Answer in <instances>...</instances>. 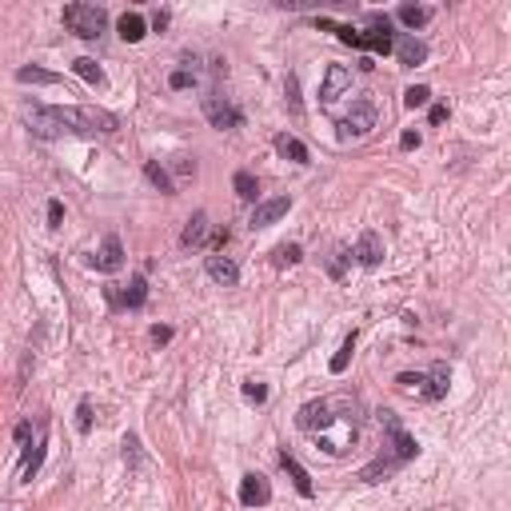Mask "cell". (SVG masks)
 <instances>
[{
  "mask_svg": "<svg viewBox=\"0 0 511 511\" xmlns=\"http://www.w3.org/2000/svg\"><path fill=\"white\" fill-rule=\"evenodd\" d=\"M60 220H64V204L48 200V228H60Z\"/></svg>",
  "mask_w": 511,
  "mask_h": 511,
  "instance_id": "obj_36",
  "label": "cell"
},
{
  "mask_svg": "<svg viewBox=\"0 0 511 511\" xmlns=\"http://www.w3.org/2000/svg\"><path fill=\"white\" fill-rule=\"evenodd\" d=\"M399 467H403V464H399L395 456H379L375 464H368L364 471H360V479H364V484H379L384 475H392V471H399Z\"/></svg>",
  "mask_w": 511,
  "mask_h": 511,
  "instance_id": "obj_21",
  "label": "cell"
},
{
  "mask_svg": "<svg viewBox=\"0 0 511 511\" xmlns=\"http://www.w3.org/2000/svg\"><path fill=\"white\" fill-rule=\"evenodd\" d=\"M244 399H252V403H264V399H268V388H264L260 379H244Z\"/></svg>",
  "mask_w": 511,
  "mask_h": 511,
  "instance_id": "obj_35",
  "label": "cell"
},
{
  "mask_svg": "<svg viewBox=\"0 0 511 511\" xmlns=\"http://www.w3.org/2000/svg\"><path fill=\"white\" fill-rule=\"evenodd\" d=\"M272 256H276V264H300V260H303L300 244H279Z\"/></svg>",
  "mask_w": 511,
  "mask_h": 511,
  "instance_id": "obj_33",
  "label": "cell"
},
{
  "mask_svg": "<svg viewBox=\"0 0 511 511\" xmlns=\"http://www.w3.org/2000/svg\"><path fill=\"white\" fill-rule=\"evenodd\" d=\"M172 168H176V176H196V160H188V156H180Z\"/></svg>",
  "mask_w": 511,
  "mask_h": 511,
  "instance_id": "obj_39",
  "label": "cell"
},
{
  "mask_svg": "<svg viewBox=\"0 0 511 511\" xmlns=\"http://www.w3.org/2000/svg\"><path fill=\"white\" fill-rule=\"evenodd\" d=\"M204 272H208V279H216L220 288H236V284H240V264H236L232 256L212 252L208 260H204Z\"/></svg>",
  "mask_w": 511,
  "mask_h": 511,
  "instance_id": "obj_9",
  "label": "cell"
},
{
  "mask_svg": "<svg viewBox=\"0 0 511 511\" xmlns=\"http://www.w3.org/2000/svg\"><path fill=\"white\" fill-rule=\"evenodd\" d=\"M120 40H128V45H136V40H144V32H148V21L140 16V12H124L120 16Z\"/></svg>",
  "mask_w": 511,
  "mask_h": 511,
  "instance_id": "obj_20",
  "label": "cell"
},
{
  "mask_svg": "<svg viewBox=\"0 0 511 511\" xmlns=\"http://www.w3.org/2000/svg\"><path fill=\"white\" fill-rule=\"evenodd\" d=\"M284 100H288V108H292V116H303V100H300V80L288 72V80H284Z\"/></svg>",
  "mask_w": 511,
  "mask_h": 511,
  "instance_id": "obj_27",
  "label": "cell"
},
{
  "mask_svg": "<svg viewBox=\"0 0 511 511\" xmlns=\"http://www.w3.org/2000/svg\"><path fill=\"white\" fill-rule=\"evenodd\" d=\"M427 100H432V88H427V84H412V88L403 92V104H408V108H423Z\"/></svg>",
  "mask_w": 511,
  "mask_h": 511,
  "instance_id": "obj_30",
  "label": "cell"
},
{
  "mask_svg": "<svg viewBox=\"0 0 511 511\" xmlns=\"http://www.w3.org/2000/svg\"><path fill=\"white\" fill-rule=\"evenodd\" d=\"M200 104H204V116H208L212 128H220V132H236V128H244V108H240L236 100H228L224 92L212 88Z\"/></svg>",
  "mask_w": 511,
  "mask_h": 511,
  "instance_id": "obj_4",
  "label": "cell"
},
{
  "mask_svg": "<svg viewBox=\"0 0 511 511\" xmlns=\"http://www.w3.org/2000/svg\"><path fill=\"white\" fill-rule=\"evenodd\" d=\"M443 120H447V104H436L432 108V124H443Z\"/></svg>",
  "mask_w": 511,
  "mask_h": 511,
  "instance_id": "obj_43",
  "label": "cell"
},
{
  "mask_svg": "<svg viewBox=\"0 0 511 511\" xmlns=\"http://www.w3.org/2000/svg\"><path fill=\"white\" fill-rule=\"evenodd\" d=\"M28 132L40 140H56V136H112L120 132V116L104 112V108H48V104H32L24 112Z\"/></svg>",
  "mask_w": 511,
  "mask_h": 511,
  "instance_id": "obj_1",
  "label": "cell"
},
{
  "mask_svg": "<svg viewBox=\"0 0 511 511\" xmlns=\"http://www.w3.org/2000/svg\"><path fill=\"white\" fill-rule=\"evenodd\" d=\"M336 403H340V399H312V403H303L300 412H296L300 432H308V436H324V432H332L336 419H340V416H332Z\"/></svg>",
  "mask_w": 511,
  "mask_h": 511,
  "instance_id": "obj_5",
  "label": "cell"
},
{
  "mask_svg": "<svg viewBox=\"0 0 511 511\" xmlns=\"http://www.w3.org/2000/svg\"><path fill=\"white\" fill-rule=\"evenodd\" d=\"M124 460H128V467H132V471L144 464V451H140V436H124Z\"/></svg>",
  "mask_w": 511,
  "mask_h": 511,
  "instance_id": "obj_31",
  "label": "cell"
},
{
  "mask_svg": "<svg viewBox=\"0 0 511 511\" xmlns=\"http://www.w3.org/2000/svg\"><path fill=\"white\" fill-rule=\"evenodd\" d=\"M375 120H379V108H375L368 96H360V100L351 104L348 116L336 120V132H340V140H364V136H372Z\"/></svg>",
  "mask_w": 511,
  "mask_h": 511,
  "instance_id": "obj_3",
  "label": "cell"
},
{
  "mask_svg": "<svg viewBox=\"0 0 511 511\" xmlns=\"http://www.w3.org/2000/svg\"><path fill=\"white\" fill-rule=\"evenodd\" d=\"M288 208H292V196H276V200H260L252 208V228H272L276 220H284L288 216Z\"/></svg>",
  "mask_w": 511,
  "mask_h": 511,
  "instance_id": "obj_10",
  "label": "cell"
},
{
  "mask_svg": "<svg viewBox=\"0 0 511 511\" xmlns=\"http://www.w3.org/2000/svg\"><path fill=\"white\" fill-rule=\"evenodd\" d=\"M232 188L240 200H248V204H260V180H256L252 172H236L232 176Z\"/></svg>",
  "mask_w": 511,
  "mask_h": 511,
  "instance_id": "obj_25",
  "label": "cell"
},
{
  "mask_svg": "<svg viewBox=\"0 0 511 511\" xmlns=\"http://www.w3.org/2000/svg\"><path fill=\"white\" fill-rule=\"evenodd\" d=\"M240 503H244V508H264V503H272V484H268V475L248 471V475L240 479Z\"/></svg>",
  "mask_w": 511,
  "mask_h": 511,
  "instance_id": "obj_8",
  "label": "cell"
},
{
  "mask_svg": "<svg viewBox=\"0 0 511 511\" xmlns=\"http://www.w3.org/2000/svg\"><path fill=\"white\" fill-rule=\"evenodd\" d=\"M399 148H419V132H403V136H399Z\"/></svg>",
  "mask_w": 511,
  "mask_h": 511,
  "instance_id": "obj_41",
  "label": "cell"
},
{
  "mask_svg": "<svg viewBox=\"0 0 511 511\" xmlns=\"http://www.w3.org/2000/svg\"><path fill=\"white\" fill-rule=\"evenodd\" d=\"M104 296H108V303H112V308H120V284H108V288H104Z\"/></svg>",
  "mask_w": 511,
  "mask_h": 511,
  "instance_id": "obj_42",
  "label": "cell"
},
{
  "mask_svg": "<svg viewBox=\"0 0 511 511\" xmlns=\"http://www.w3.org/2000/svg\"><path fill=\"white\" fill-rule=\"evenodd\" d=\"M395 388H399V392H419L423 395V372H399L395 375Z\"/></svg>",
  "mask_w": 511,
  "mask_h": 511,
  "instance_id": "obj_29",
  "label": "cell"
},
{
  "mask_svg": "<svg viewBox=\"0 0 511 511\" xmlns=\"http://www.w3.org/2000/svg\"><path fill=\"white\" fill-rule=\"evenodd\" d=\"M204 240H208V212H192L180 232V248H200Z\"/></svg>",
  "mask_w": 511,
  "mask_h": 511,
  "instance_id": "obj_15",
  "label": "cell"
},
{
  "mask_svg": "<svg viewBox=\"0 0 511 511\" xmlns=\"http://www.w3.org/2000/svg\"><path fill=\"white\" fill-rule=\"evenodd\" d=\"M348 264H351V252H348V248H340V252H336V260H327V276H336V279H340Z\"/></svg>",
  "mask_w": 511,
  "mask_h": 511,
  "instance_id": "obj_34",
  "label": "cell"
},
{
  "mask_svg": "<svg viewBox=\"0 0 511 511\" xmlns=\"http://www.w3.org/2000/svg\"><path fill=\"white\" fill-rule=\"evenodd\" d=\"M152 28H156V32H164V28H168V12H164V8L152 16Z\"/></svg>",
  "mask_w": 511,
  "mask_h": 511,
  "instance_id": "obj_44",
  "label": "cell"
},
{
  "mask_svg": "<svg viewBox=\"0 0 511 511\" xmlns=\"http://www.w3.org/2000/svg\"><path fill=\"white\" fill-rule=\"evenodd\" d=\"M72 72H76L80 80H88L92 88H100V84H104V68L96 64L92 56H76V60H72Z\"/></svg>",
  "mask_w": 511,
  "mask_h": 511,
  "instance_id": "obj_23",
  "label": "cell"
},
{
  "mask_svg": "<svg viewBox=\"0 0 511 511\" xmlns=\"http://www.w3.org/2000/svg\"><path fill=\"white\" fill-rule=\"evenodd\" d=\"M16 80H21V84H60L64 76H60V72H48V68H36V64H24V68H16Z\"/></svg>",
  "mask_w": 511,
  "mask_h": 511,
  "instance_id": "obj_24",
  "label": "cell"
},
{
  "mask_svg": "<svg viewBox=\"0 0 511 511\" xmlns=\"http://www.w3.org/2000/svg\"><path fill=\"white\" fill-rule=\"evenodd\" d=\"M12 436H16V443H21V451H28V436H32V423H28V419H21Z\"/></svg>",
  "mask_w": 511,
  "mask_h": 511,
  "instance_id": "obj_37",
  "label": "cell"
},
{
  "mask_svg": "<svg viewBox=\"0 0 511 511\" xmlns=\"http://www.w3.org/2000/svg\"><path fill=\"white\" fill-rule=\"evenodd\" d=\"M348 88H351V68L348 64H327L324 84H320V104H336Z\"/></svg>",
  "mask_w": 511,
  "mask_h": 511,
  "instance_id": "obj_7",
  "label": "cell"
},
{
  "mask_svg": "<svg viewBox=\"0 0 511 511\" xmlns=\"http://www.w3.org/2000/svg\"><path fill=\"white\" fill-rule=\"evenodd\" d=\"M432 12H436V8H427V4H403L395 16H399V24H403V28H412V32H416V28H423V24L432 21Z\"/></svg>",
  "mask_w": 511,
  "mask_h": 511,
  "instance_id": "obj_22",
  "label": "cell"
},
{
  "mask_svg": "<svg viewBox=\"0 0 511 511\" xmlns=\"http://www.w3.org/2000/svg\"><path fill=\"white\" fill-rule=\"evenodd\" d=\"M392 48H395V60H399L403 68H416V64H423V60H427V45H423V40H416V36H399Z\"/></svg>",
  "mask_w": 511,
  "mask_h": 511,
  "instance_id": "obj_14",
  "label": "cell"
},
{
  "mask_svg": "<svg viewBox=\"0 0 511 511\" xmlns=\"http://www.w3.org/2000/svg\"><path fill=\"white\" fill-rule=\"evenodd\" d=\"M356 264H364V268H379L384 264V240H379V232H360V240H356Z\"/></svg>",
  "mask_w": 511,
  "mask_h": 511,
  "instance_id": "obj_11",
  "label": "cell"
},
{
  "mask_svg": "<svg viewBox=\"0 0 511 511\" xmlns=\"http://www.w3.org/2000/svg\"><path fill=\"white\" fill-rule=\"evenodd\" d=\"M76 432H80V436L92 432V403H88V399H80V408H76Z\"/></svg>",
  "mask_w": 511,
  "mask_h": 511,
  "instance_id": "obj_32",
  "label": "cell"
},
{
  "mask_svg": "<svg viewBox=\"0 0 511 511\" xmlns=\"http://www.w3.org/2000/svg\"><path fill=\"white\" fill-rule=\"evenodd\" d=\"M279 464H284V471H288V479L296 484V491H300L303 499H312L316 495V484H312V475H308V467L292 456V451H279Z\"/></svg>",
  "mask_w": 511,
  "mask_h": 511,
  "instance_id": "obj_13",
  "label": "cell"
},
{
  "mask_svg": "<svg viewBox=\"0 0 511 511\" xmlns=\"http://www.w3.org/2000/svg\"><path fill=\"white\" fill-rule=\"evenodd\" d=\"M379 423H384V436H388V443H392V456H395V460H399V464L416 460V456H419V443H416V436H408V432H403V423L395 419V412H379Z\"/></svg>",
  "mask_w": 511,
  "mask_h": 511,
  "instance_id": "obj_6",
  "label": "cell"
},
{
  "mask_svg": "<svg viewBox=\"0 0 511 511\" xmlns=\"http://www.w3.org/2000/svg\"><path fill=\"white\" fill-rule=\"evenodd\" d=\"M64 28L80 40H100L108 32V12L100 4H64Z\"/></svg>",
  "mask_w": 511,
  "mask_h": 511,
  "instance_id": "obj_2",
  "label": "cell"
},
{
  "mask_svg": "<svg viewBox=\"0 0 511 511\" xmlns=\"http://www.w3.org/2000/svg\"><path fill=\"white\" fill-rule=\"evenodd\" d=\"M144 303H148V279H144V276H132V279H128V288L120 292V308L140 312Z\"/></svg>",
  "mask_w": 511,
  "mask_h": 511,
  "instance_id": "obj_17",
  "label": "cell"
},
{
  "mask_svg": "<svg viewBox=\"0 0 511 511\" xmlns=\"http://www.w3.org/2000/svg\"><path fill=\"white\" fill-rule=\"evenodd\" d=\"M168 84H172V88H176V92H180V88H196V84H200V72L192 68H176L172 72V76H168Z\"/></svg>",
  "mask_w": 511,
  "mask_h": 511,
  "instance_id": "obj_28",
  "label": "cell"
},
{
  "mask_svg": "<svg viewBox=\"0 0 511 511\" xmlns=\"http://www.w3.org/2000/svg\"><path fill=\"white\" fill-rule=\"evenodd\" d=\"M148 336H152V344H168V340H172L176 332H172V327H168V324H156V327H152V332H148Z\"/></svg>",
  "mask_w": 511,
  "mask_h": 511,
  "instance_id": "obj_38",
  "label": "cell"
},
{
  "mask_svg": "<svg viewBox=\"0 0 511 511\" xmlns=\"http://www.w3.org/2000/svg\"><path fill=\"white\" fill-rule=\"evenodd\" d=\"M92 264L100 268V272H108V276L124 268V244H120V236H116V232L104 236V244H100V256H96Z\"/></svg>",
  "mask_w": 511,
  "mask_h": 511,
  "instance_id": "obj_12",
  "label": "cell"
},
{
  "mask_svg": "<svg viewBox=\"0 0 511 511\" xmlns=\"http://www.w3.org/2000/svg\"><path fill=\"white\" fill-rule=\"evenodd\" d=\"M351 351H356V332H348V336H344V344H340V351L332 356V375H340L344 368H348Z\"/></svg>",
  "mask_w": 511,
  "mask_h": 511,
  "instance_id": "obj_26",
  "label": "cell"
},
{
  "mask_svg": "<svg viewBox=\"0 0 511 511\" xmlns=\"http://www.w3.org/2000/svg\"><path fill=\"white\" fill-rule=\"evenodd\" d=\"M447 379H451V372H447V364H436L432 372L423 375V399H443L447 395Z\"/></svg>",
  "mask_w": 511,
  "mask_h": 511,
  "instance_id": "obj_19",
  "label": "cell"
},
{
  "mask_svg": "<svg viewBox=\"0 0 511 511\" xmlns=\"http://www.w3.org/2000/svg\"><path fill=\"white\" fill-rule=\"evenodd\" d=\"M144 176H148V184L164 192V196H176V180H172V172L164 168L160 160H144Z\"/></svg>",
  "mask_w": 511,
  "mask_h": 511,
  "instance_id": "obj_16",
  "label": "cell"
},
{
  "mask_svg": "<svg viewBox=\"0 0 511 511\" xmlns=\"http://www.w3.org/2000/svg\"><path fill=\"white\" fill-rule=\"evenodd\" d=\"M228 228H216V232H212V252H220V248H224V244H228Z\"/></svg>",
  "mask_w": 511,
  "mask_h": 511,
  "instance_id": "obj_40",
  "label": "cell"
},
{
  "mask_svg": "<svg viewBox=\"0 0 511 511\" xmlns=\"http://www.w3.org/2000/svg\"><path fill=\"white\" fill-rule=\"evenodd\" d=\"M276 152L284 156V160H292V164H308L312 160V152H308V144L303 140H296V136H276Z\"/></svg>",
  "mask_w": 511,
  "mask_h": 511,
  "instance_id": "obj_18",
  "label": "cell"
}]
</instances>
